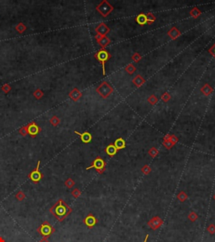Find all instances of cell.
I'll return each mask as SVG.
<instances>
[{
  "mask_svg": "<svg viewBox=\"0 0 215 242\" xmlns=\"http://www.w3.org/2000/svg\"><path fill=\"white\" fill-rule=\"evenodd\" d=\"M0 242H6L3 236H0Z\"/></svg>",
  "mask_w": 215,
  "mask_h": 242,
  "instance_id": "27",
  "label": "cell"
},
{
  "mask_svg": "<svg viewBox=\"0 0 215 242\" xmlns=\"http://www.w3.org/2000/svg\"><path fill=\"white\" fill-rule=\"evenodd\" d=\"M74 185H75V182L72 179V178H67L66 182H65V186L67 188H73Z\"/></svg>",
  "mask_w": 215,
  "mask_h": 242,
  "instance_id": "19",
  "label": "cell"
},
{
  "mask_svg": "<svg viewBox=\"0 0 215 242\" xmlns=\"http://www.w3.org/2000/svg\"><path fill=\"white\" fill-rule=\"evenodd\" d=\"M198 218V215L195 213L194 211H192L189 215H188V219L191 222H195Z\"/></svg>",
  "mask_w": 215,
  "mask_h": 242,
  "instance_id": "18",
  "label": "cell"
},
{
  "mask_svg": "<svg viewBox=\"0 0 215 242\" xmlns=\"http://www.w3.org/2000/svg\"><path fill=\"white\" fill-rule=\"evenodd\" d=\"M75 133L80 136L81 140H82V141L83 143H89L90 141H92V135L88 132H84V133L81 134V133L77 132V131H75Z\"/></svg>",
  "mask_w": 215,
  "mask_h": 242,
  "instance_id": "9",
  "label": "cell"
},
{
  "mask_svg": "<svg viewBox=\"0 0 215 242\" xmlns=\"http://www.w3.org/2000/svg\"><path fill=\"white\" fill-rule=\"evenodd\" d=\"M97 58H98V60L100 62H102V65H103V73H105L104 63H105V61L108 59V53L106 51H104V50L100 51L99 52H98V54H97Z\"/></svg>",
  "mask_w": 215,
  "mask_h": 242,
  "instance_id": "8",
  "label": "cell"
},
{
  "mask_svg": "<svg viewBox=\"0 0 215 242\" xmlns=\"http://www.w3.org/2000/svg\"><path fill=\"white\" fill-rule=\"evenodd\" d=\"M105 162L101 158V157H97L93 161V164L87 167V170H89L91 168H95L99 173H102L104 170H105Z\"/></svg>",
  "mask_w": 215,
  "mask_h": 242,
  "instance_id": "4",
  "label": "cell"
},
{
  "mask_svg": "<svg viewBox=\"0 0 215 242\" xmlns=\"http://www.w3.org/2000/svg\"><path fill=\"white\" fill-rule=\"evenodd\" d=\"M37 232L43 236V238H49L55 232V228L49 222L45 221L38 227Z\"/></svg>",
  "mask_w": 215,
  "mask_h": 242,
  "instance_id": "2",
  "label": "cell"
},
{
  "mask_svg": "<svg viewBox=\"0 0 215 242\" xmlns=\"http://www.w3.org/2000/svg\"><path fill=\"white\" fill-rule=\"evenodd\" d=\"M214 200H215V194H214Z\"/></svg>",
  "mask_w": 215,
  "mask_h": 242,
  "instance_id": "29",
  "label": "cell"
},
{
  "mask_svg": "<svg viewBox=\"0 0 215 242\" xmlns=\"http://www.w3.org/2000/svg\"><path fill=\"white\" fill-rule=\"evenodd\" d=\"M15 30H16L20 34H22L25 31L26 26H25L23 23H19V24L16 25V27H15Z\"/></svg>",
  "mask_w": 215,
  "mask_h": 242,
  "instance_id": "17",
  "label": "cell"
},
{
  "mask_svg": "<svg viewBox=\"0 0 215 242\" xmlns=\"http://www.w3.org/2000/svg\"><path fill=\"white\" fill-rule=\"evenodd\" d=\"M69 96H70V98H71L72 100L77 101L81 98L82 94H81L80 92H79L77 88H74L73 90L69 94Z\"/></svg>",
  "mask_w": 215,
  "mask_h": 242,
  "instance_id": "10",
  "label": "cell"
},
{
  "mask_svg": "<svg viewBox=\"0 0 215 242\" xmlns=\"http://www.w3.org/2000/svg\"><path fill=\"white\" fill-rule=\"evenodd\" d=\"M40 161H38V163H37V166H36V168L33 170L30 174L28 175V177L32 181L33 183H38L43 178V174L41 173L40 172Z\"/></svg>",
  "mask_w": 215,
  "mask_h": 242,
  "instance_id": "3",
  "label": "cell"
},
{
  "mask_svg": "<svg viewBox=\"0 0 215 242\" xmlns=\"http://www.w3.org/2000/svg\"><path fill=\"white\" fill-rule=\"evenodd\" d=\"M81 191L78 189V188H75L74 190H72V197H73L74 198H79L81 196Z\"/></svg>",
  "mask_w": 215,
  "mask_h": 242,
  "instance_id": "23",
  "label": "cell"
},
{
  "mask_svg": "<svg viewBox=\"0 0 215 242\" xmlns=\"http://www.w3.org/2000/svg\"><path fill=\"white\" fill-rule=\"evenodd\" d=\"M117 149H116V147L114 146V145H109V146H108L107 148H106V153H107L108 155H110V156H114V155L116 154V152H117Z\"/></svg>",
  "mask_w": 215,
  "mask_h": 242,
  "instance_id": "12",
  "label": "cell"
},
{
  "mask_svg": "<svg viewBox=\"0 0 215 242\" xmlns=\"http://www.w3.org/2000/svg\"><path fill=\"white\" fill-rule=\"evenodd\" d=\"M19 132H20V134H21L22 136H26L27 134H28V129H27V125L20 128V130H19Z\"/></svg>",
  "mask_w": 215,
  "mask_h": 242,
  "instance_id": "24",
  "label": "cell"
},
{
  "mask_svg": "<svg viewBox=\"0 0 215 242\" xmlns=\"http://www.w3.org/2000/svg\"><path fill=\"white\" fill-rule=\"evenodd\" d=\"M208 232L210 235H214L215 234V224H210L207 228Z\"/></svg>",
  "mask_w": 215,
  "mask_h": 242,
  "instance_id": "22",
  "label": "cell"
},
{
  "mask_svg": "<svg viewBox=\"0 0 215 242\" xmlns=\"http://www.w3.org/2000/svg\"><path fill=\"white\" fill-rule=\"evenodd\" d=\"M25 198H26V195H25V193L23 191H21V190H20V191L15 194V198L20 202L24 201V200L25 199Z\"/></svg>",
  "mask_w": 215,
  "mask_h": 242,
  "instance_id": "14",
  "label": "cell"
},
{
  "mask_svg": "<svg viewBox=\"0 0 215 242\" xmlns=\"http://www.w3.org/2000/svg\"><path fill=\"white\" fill-rule=\"evenodd\" d=\"M83 223L85 224V225L88 227L89 229H92L96 225V224L98 223V219H96V217L93 214H88V215L84 218Z\"/></svg>",
  "mask_w": 215,
  "mask_h": 242,
  "instance_id": "7",
  "label": "cell"
},
{
  "mask_svg": "<svg viewBox=\"0 0 215 242\" xmlns=\"http://www.w3.org/2000/svg\"><path fill=\"white\" fill-rule=\"evenodd\" d=\"M177 198L181 202H184L185 200L188 199V195L184 192H181V193H179V194L177 195Z\"/></svg>",
  "mask_w": 215,
  "mask_h": 242,
  "instance_id": "20",
  "label": "cell"
},
{
  "mask_svg": "<svg viewBox=\"0 0 215 242\" xmlns=\"http://www.w3.org/2000/svg\"><path fill=\"white\" fill-rule=\"evenodd\" d=\"M1 89H2V91H3L4 94H8L9 92H10V91H11L12 87H11V86H10L9 84H4V85H3V86H2Z\"/></svg>",
  "mask_w": 215,
  "mask_h": 242,
  "instance_id": "21",
  "label": "cell"
},
{
  "mask_svg": "<svg viewBox=\"0 0 215 242\" xmlns=\"http://www.w3.org/2000/svg\"><path fill=\"white\" fill-rule=\"evenodd\" d=\"M27 129H28V134H30L32 138L36 137L37 134L41 131V129L37 125L35 122H30L27 125Z\"/></svg>",
  "mask_w": 215,
  "mask_h": 242,
  "instance_id": "6",
  "label": "cell"
},
{
  "mask_svg": "<svg viewBox=\"0 0 215 242\" xmlns=\"http://www.w3.org/2000/svg\"><path fill=\"white\" fill-rule=\"evenodd\" d=\"M72 208L61 198H60L50 208V213L60 222L63 221L68 215L72 214Z\"/></svg>",
  "mask_w": 215,
  "mask_h": 242,
  "instance_id": "1",
  "label": "cell"
},
{
  "mask_svg": "<svg viewBox=\"0 0 215 242\" xmlns=\"http://www.w3.org/2000/svg\"><path fill=\"white\" fill-rule=\"evenodd\" d=\"M137 22L140 24V25H145L146 22H147V17L145 15V14H143V13H141V14H140L138 17H137Z\"/></svg>",
  "mask_w": 215,
  "mask_h": 242,
  "instance_id": "15",
  "label": "cell"
},
{
  "mask_svg": "<svg viewBox=\"0 0 215 242\" xmlns=\"http://www.w3.org/2000/svg\"><path fill=\"white\" fill-rule=\"evenodd\" d=\"M150 169L149 168L148 166H145V167H144L142 168V172H143L145 174H148V173L150 172Z\"/></svg>",
  "mask_w": 215,
  "mask_h": 242,
  "instance_id": "25",
  "label": "cell"
},
{
  "mask_svg": "<svg viewBox=\"0 0 215 242\" xmlns=\"http://www.w3.org/2000/svg\"><path fill=\"white\" fill-rule=\"evenodd\" d=\"M148 226L150 229H152L153 230H156L157 229H159L161 225L163 224V220L161 219L159 216H154L152 217L149 222L147 223Z\"/></svg>",
  "mask_w": 215,
  "mask_h": 242,
  "instance_id": "5",
  "label": "cell"
},
{
  "mask_svg": "<svg viewBox=\"0 0 215 242\" xmlns=\"http://www.w3.org/2000/svg\"><path fill=\"white\" fill-rule=\"evenodd\" d=\"M114 146L117 150H121L125 147V141H124L122 138H119L114 141Z\"/></svg>",
  "mask_w": 215,
  "mask_h": 242,
  "instance_id": "11",
  "label": "cell"
},
{
  "mask_svg": "<svg viewBox=\"0 0 215 242\" xmlns=\"http://www.w3.org/2000/svg\"><path fill=\"white\" fill-rule=\"evenodd\" d=\"M60 119H59L56 115H54V116H52V117L50 119V123H51V125H53L54 127H56V126L60 124Z\"/></svg>",
  "mask_w": 215,
  "mask_h": 242,
  "instance_id": "13",
  "label": "cell"
},
{
  "mask_svg": "<svg viewBox=\"0 0 215 242\" xmlns=\"http://www.w3.org/2000/svg\"><path fill=\"white\" fill-rule=\"evenodd\" d=\"M39 242H50V241L48 240V238H42Z\"/></svg>",
  "mask_w": 215,
  "mask_h": 242,
  "instance_id": "26",
  "label": "cell"
},
{
  "mask_svg": "<svg viewBox=\"0 0 215 242\" xmlns=\"http://www.w3.org/2000/svg\"><path fill=\"white\" fill-rule=\"evenodd\" d=\"M214 52H215V50H214Z\"/></svg>",
  "mask_w": 215,
  "mask_h": 242,
  "instance_id": "30",
  "label": "cell"
},
{
  "mask_svg": "<svg viewBox=\"0 0 215 242\" xmlns=\"http://www.w3.org/2000/svg\"><path fill=\"white\" fill-rule=\"evenodd\" d=\"M148 238H149V235H146V236H145V240H144V241L143 242H147Z\"/></svg>",
  "mask_w": 215,
  "mask_h": 242,
  "instance_id": "28",
  "label": "cell"
},
{
  "mask_svg": "<svg viewBox=\"0 0 215 242\" xmlns=\"http://www.w3.org/2000/svg\"><path fill=\"white\" fill-rule=\"evenodd\" d=\"M33 96L36 98V99H40L41 98H43V96H44V93H43V91L42 90H40V88H36L35 89V91L33 93Z\"/></svg>",
  "mask_w": 215,
  "mask_h": 242,
  "instance_id": "16",
  "label": "cell"
}]
</instances>
